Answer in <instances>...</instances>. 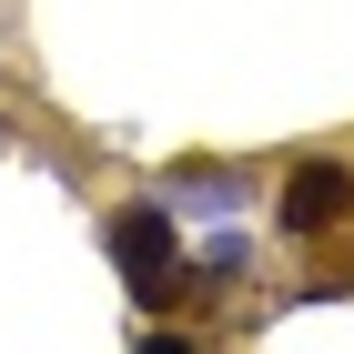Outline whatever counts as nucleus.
<instances>
[{"label": "nucleus", "mask_w": 354, "mask_h": 354, "mask_svg": "<svg viewBox=\"0 0 354 354\" xmlns=\"http://www.w3.org/2000/svg\"><path fill=\"white\" fill-rule=\"evenodd\" d=\"M111 263H122V283H132L142 304H172V294H183V243H172V213H162V203H132V213L111 223Z\"/></svg>", "instance_id": "f257e3e1"}, {"label": "nucleus", "mask_w": 354, "mask_h": 354, "mask_svg": "<svg viewBox=\"0 0 354 354\" xmlns=\"http://www.w3.org/2000/svg\"><path fill=\"white\" fill-rule=\"evenodd\" d=\"M344 213H354V172L344 162H294V183H283V233H334Z\"/></svg>", "instance_id": "f03ea898"}]
</instances>
